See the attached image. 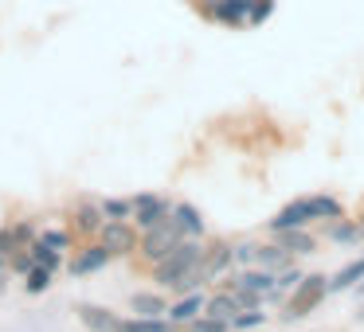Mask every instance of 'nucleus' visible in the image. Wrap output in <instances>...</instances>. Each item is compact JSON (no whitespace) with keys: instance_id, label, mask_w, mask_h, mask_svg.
Listing matches in <instances>:
<instances>
[{"instance_id":"f257e3e1","label":"nucleus","mask_w":364,"mask_h":332,"mask_svg":"<svg viewBox=\"0 0 364 332\" xmlns=\"http://www.w3.org/2000/svg\"><path fill=\"white\" fill-rule=\"evenodd\" d=\"M204 250H208V246L200 243V238H181V243H176L165 258L153 262V277H157L161 285H168V289H173L181 277H188L192 270L204 262Z\"/></svg>"},{"instance_id":"f03ea898","label":"nucleus","mask_w":364,"mask_h":332,"mask_svg":"<svg viewBox=\"0 0 364 332\" xmlns=\"http://www.w3.org/2000/svg\"><path fill=\"white\" fill-rule=\"evenodd\" d=\"M329 293V277L325 274H301V282L290 289V301H286V321H298V316L314 313L321 305V297Z\"/></svg>"},{"instance_id":"7ed1b4c3","label":"nucleus","mask_w":364,"mask_h":332,"mask_svg":"<svg viewBox=\"0 0 364 332\" xmlns=\"http://www.w3.org/2000/svg\"><path fill=\"white\" fill-rule=\"evenodd\" d=\"M129 204H134V215H129V223H134L137 231L157 227V223H165V219H168V211H173V204H168L165 196H157V192H141V196H129Z\"/></svg>"},{"instance_id":"20e7f679","label":"nucleus","mask_w":364,"mask_h":332,"mask_svg":"<svg viewBox=\"0 0 364 332\" xmlns=\"http://www.w3.org/2000/svg\"><path fill=\"white\" fill-rule=\"evenodd\" d=\"M176 243H181V231H176L173 219H165V223H157V227L141 231V238H137V250H141L149 262H161Z\"/></svg>"},{"instance_id":"39448f33","label":"nucleus","mask_w":364,"mask_h":332,"mask_svg":"<svg viewBox=\"0 0 364 332\" xmlns=\"http://www.w3.org/2000/svg\"><path fill=\"white\" fill-rule=\"evenodd\" d=\"M98 243H102L114 258H118V254H134L137 250V227L129 219H102Z\"/></svg>"},{"instance_id":"423d86ee","label":"nucleus","mask_w":364,"mask_h":332,"mask_svg":"<svg viewBox=\"0 0 364 332\" xmlns=\"http://www.w3.org/2000/svg\"><path fill=\"white\" fill-rule=\"evenodd\" d=\"M309 223H314V211H309V199L301 196V199H290L274 219H267V227L270 235H278V231H298V227H309Z\"/></svg>"},{"instance_id":"0eeeda50","label":"nucleus","mask_w":364,"mask_h":332,"mask_svg":"<svg viewBox=\"0 0 364 332\" xmlns=\"http://www.w3.org/2000/svg\"><path fill=\"white\" fill-rule=\"evenodd\" d=\"M110 258L114 254L106 250L102 243H90V246H82V250H75V258L67 262V270H71V277H87V274H98Z\"/></svg>"},{"instance_id":"6e6552de","label":"nucleus","mask_w":364,"mask_h":332,"mask_svg":"<svg viewBox=\"0 0 364 332\" xmlns=\"http://www.w3.org/2000/svg\"><path fill=\"white\" fill-rule=\"evenodd\" d=\"M235 266V258H231V243H215L204 250V262H200V274H204V282H212V277L228 274V270Z\"/></svg>"},{"instance_id":"1a4fd4ad","label":"nucleus","mask_w":364,"mask_h":332,"mask_svg":"<svg viewBox=\"0 0 364 332\" xmlns=\"http://www.w3.org/2000/svg\"><path fill=\"white\" fill-rule=\"evenodd\" d=\"M168 219L176 223V231H181V238H204V215H200L192 204H173V211H168Z\"/></svg>"},{"instance_id":"9d476101","label":"nucleus","mask_w":364,"mask_h":332,"mask_svg":"<svg viewBox=\"0 0 364 332\" xmlns=\"http://www.w3.org/2000/svg\"><path fill=\"white\" fill-rule=\"evenodd\" d=\"M79 321L90 332H122V316L102 309V305H79Z\"/></svg>"},{"instance_id":"9b49d317","label":"nucleus","mask_w":364,"mask_h":332,"mask_svg":"<svg viewBox=\"0 0 364 332\" xmlns=\"http://www.w3.org/2000/svg\"><path fill=\"white\" fill-rule=\"evenodd\" d=\"M200 313H204V293H200V289H192V293H181V301L165 309V316H168L173 324H188L192 316H200Z\"/></svg>"},{"instance_id":"f8f14e48","label":"nucleus","mask_w":364,"mask_h":332,"mask_svg":"<svg viewBox=\"0 0 364 332\" xmlns=\"http://www.w3.org/2000/svg\"><path fill=\"white\" fill-rule=\"evenodd\" d=\"M290 262H294V254H286L278 243H267V246L259 243V246H255V266H259V270H270V274H278V270H286Z\"/></svg>"},{"instance_id":"ddd939ff","label":"nucleus","mask_w":364,"mask_h":332,"mask_svg":"<svg viewBox=\"0 0 364 332\" xmlns=\"http://www.w3.org/2000/svg\"><path fill=\"white\" fill-rule=\"evenodd\" d=\"M278 246L286 254H314L317 250V238L309 235V227H298V231H278Z\"/></svg>"},{"instance_id":"4468645a","label":"nucleus","mask_w":364,"mask_h":332,"mask_svg":"<svg viewBox=\"0 0 364 332\" xmlns=\"http://www.w3.org/2000/svg\"><path fill=\"white\" fill-rule=\"evenodd\" d=\"M325 238H333V243H341V246H356L360 243V223L356 219H325Z\"/></svg>"},{"instance_id":"2eb2a0df","label":"nucleus","mask_w":364,"mask_h":332,"mask_svg":"<svg viewBox=\"0 0 364 332\" xmlns=\"http://www.w3.org/2000/svg\"><path fill=\"white\" fill-rule=\"evenodd\" d=\"M98 227H102V207H98L95 199H79V204H75V231L98 235Z\"/></svg>"},{"instance_id":"dca6fc26","label":"nucleus","mask_w":364,"mask_h":332,"mask_svg":"<svg viewBox=\"0 0 364 332\" xmlns=\"http://www.w3.org/2000/svg\"><path fill=\"white\" fill-rule=\"evenodd\" d=\"M360 277H364V254H360V258H353V262H348L345 270H337V274L329 277V293H341V289H353V285L360 282Z\"/></svg>"},{"instance_id":"f3484780","label":"nucleus","mask_w":364,"mask_h":332,"mask_svg":"<svg viewBox=\"0 0 364 332\" xmlns=\"http://www.w3.org/2000/svg\"><path fill=\"white\" fill-rule=\"evenodd\" d=\"M239 313L235 297H231L228 289L215 293V297H204V316H215V321H231V316Z\"/></svg>"},{"instance_id":"a211bd4d","label":"nucleus","mask_w":364,"mask_h":332,"mask_svg":"<svg viewBox=\"0 0 364 332\" xmlns=\"http://www.w3.org/2000/svg\"><path fill=\"white\" fill-rule=\"evenodd\" d=\"M309 199V211H314V223H325V219H341L345 207H341L337 196H306Z\"/></svg>"},{"instance_id":"6ab92c4d","label":"nucleus","mask_w":364,"mask_h":332,"mask_svg":"<svg viewBox=\"0 0 364 332\" xmlns=\"http://www.w3.org/2000/svg\"><path fill=\"white\" fill-rule=\"evenodd\" d=\"M122 332H176V324L168 316H134L122 321Z\"/></svg>"},{"instance_id":"aec40b11","label":"nucleus","mask_w":364,"mask_h":332,"mask_svg":"<svg viewBox=\"0 0 364 332\" xmlns=\"http://www.w3.org/2000/svg\"><path fill=\"white\" fill-rule=\"evenodd\" d=\"M129 305H134L137 316H165V309H168L161 293H134V297H129Z\"/></svg>"},{"instance_id":"412c9836","label":"nucleus","mask_w":364,"mask_h":332,"mask_svg":"<svg viewBox=\"0 0 364 332\" xmlns=\"http://www.w3.org/2000/svg\"><path fill=\"white\" fill-rule=\"evenodd\" d=\"M28 254H32V262H36V266L51 270V274H55V270L63 266V254H59V250H51V246H43V243H36V238H32V246H28Z\"/></svg>"},{"instance_id":"4be33fe9","label":"nucleus","mask_w":364,"mask_h":332,"mask_svg":"<svg viewBox=\"0 0 364 332\" xmlns=\"http://www.w3.org/2000/svg\"><path fill=\"white\" fill-rule=\"evenodd\" d=\"M98 207H102V219H129V215H134V204H129V199H122V196L98 199Z\"/></svg>"},{"instance_id":"5701e85b","label":"nucleus","mask_w":364,"mask_h":332,"mask_svg":"<svg viewBox=\"0 0 364 332\" xmlns=\"http://www.w3.org/2000/svg\"><path fill=\"white\" fill-rule=\"evenodd\" d=\"M36 243H43V246H51V250L67 254V246H71V235H67V231H55V227H43L40 235H36Z\"/></svg>"},{"instance_id":"b1692460","label":"nucleus","mask_w":364,"mask_h":332,"mask_svg":"<svg viewBox=\"0 0 364 332\" xmlns=\"http://www.w3.org/2000/svg\"><path fill=\"white\" fill-rule=\"evenodd\" d=\"M262 321H267V313H259V309H239V313L235 316H231V328H239V332H243V328H259V324Z\"/></svg>"},{"instance_id":"393cba45","label":"nucleus","mask_w":364,"mask_h":332,"mask_svg":"<svg viewBox=\"0 0 364 332\" xmlns=\"http://www.w3.org/2000/svg\"><path fill=\"white\" fill-rule=\"evenodd\" d=\"M274 4H278V0H255L251 9H247V24H251V28L267 24V20H270V12H274Z\"/></svg>"},{"instance_id":"a878e982","label":"nucleus","mask_w":364,"mask_h":332,"mask_svg":"<svg viewBox=\"0 0 364 332\" xmlns=\"http://www.w3.org/2000/svg\"><path fill=\"white\" fill-rule=\"evenodd\" d=\"M24 277H28V282H24L28 293H43V289L51 285V270H43V266H32Z\"/></svg>"},{"instance_id":"bb28decb","label":"nucleus","mask_w":364,"mask_h":332,"mask_svg":"<svg viewBox=\"0 0 364 332\" xmlns=\"http://www.w3.org/2000/svg\"><path fill=\"white\" fill-rule=\"evenodd\" d=\"M188 332H231V324L228 321H215V316H192L188 321Z\"/></svg>"},{"instance_id":"cd10ccee","label":"nucleus","mask_w":364,"mask_h":332,"mask_svg":"<svg viewBox=\"0 0 364 332\" xmlns=\"http://www.w3.org/2000/svg\"><path fill=\"white\" fill-rule=\"evenodd\" d=\"M231 297H235L239 309H262V293H251V289H239V285H231Z\"/></svg>"},{"instance_id":"c85d7f7f","label":"nucleus","mask_w":364,"mask_h":332,"mask_svg":"<svg viewBox=\"0 0 364 332\" xmlns=\"http://www.w3.org/2000/svg\"><path fill=\"white\" fill-rule=\"evenodd\" d=\"M353 289H356V293H360V297H364V277H360V282H356V285H353Z\"/></svg>"},{"instance_id":"c756f323","label":"nucleus","mask_w":364,"mask_h":332,"mask_svg":"<svg viewBox=\"0 0 364 332\" xmlns=\"http://www.w3.org/2000/svg\"><path fill=\"white\" fill-rule=\"evenodd\" d=\"M356 223H360V243H364V219H356Z\"/></svg>"},{"instance_id":"7c9ffc66","label":"nucleus","mask_w":364,"mask_h":332,"mask_svg":"<svg viewBox=\"0 0 364 332\" xmlns=\"http://www.w3.org/2000/svg\"><path fill=\"white\" fill-rule=\"evenodd\" d=\"M192 4H200V0H192Z\"/></svg>"}]
</instances>
